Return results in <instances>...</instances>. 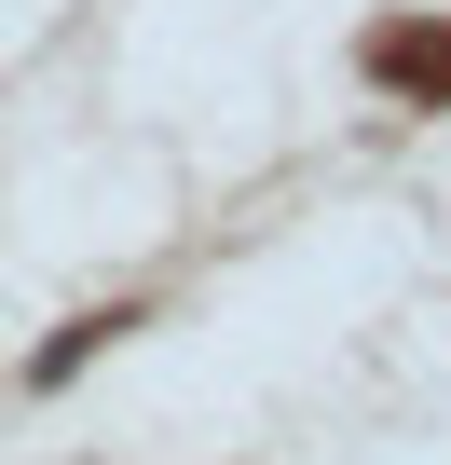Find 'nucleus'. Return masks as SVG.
<instances>
[{
    "mask_svg": "<svg viewBox=\"0 0 451 465\" xmlns=\"http://www.w3.org/2000/svg\"><path fill=\"white\" fill-rule=\"evenodd\" d=\"M110 329H123V315H83V329H55V342H42V370H28V383H69V370H83V356H96V342H110Z\"/></svg>",
    "mask_w": 451,
    "mask_h": 465,
    "instance_id": "nucleus-1",
    "label": "nucleus"
}]
</instances>
